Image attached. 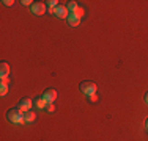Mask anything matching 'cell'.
<instances>
[{
    "mask_svg": "<svg viewBox=\"0 0 148 141\" xmlns=\"http://www.w3.org/2000/svg\"><path fill=\"white\" fill-rule=\"evenodd\" d=\"M47 8H51V9H54V8H57V6L60 5V3L57 2V0H47Z\"/></svg>",
    "mask_w": 148,
    "mask_h": 141,
    "instance_id": "12",
    "label": "cell"
},
{
    "mask_svg": "<svg viewBox=\"0 0 148 141\" xmlns=\"http://www.w3.org/2000/svg\"><path fill=\"white\" fill-rule=\"evenodd\" d=\"M0 94H2V96H6V94H8V85L6 83L0 85Z\"/></svg>",
    "mask_w": 148,
    "mask_h": 141,
    "instance_id": "13",
    "label": "cell"
},
{
    "mask_svg": "<svg viewBox=\"0 0 148 141\" xmlns=\"http://www.w3.org/2000/svg\"><path fill=\"white\" fill-rule=\"evenodd\" d=\"M6 119L13 124H24L25 122V113L19 108H10L6 111Z\"/></svg>",
    "mask_w": 148,
    "mask_h": 141,
    "instance_id": "1",
    "label": "cell"
},
{
    "mask_svg": "<svg viewBox=\"0 0 148 141\" xmlns=\"http://www.w3.org/2000/svg\"><path fill=\"white\" fill-rule=\"evenodd\" d=\"M46 110H47V111H54L55 110V107H54V104H47V107H46Z\"/></svg>",
    "mask_w": 148,
    "mask_h": 141,
    "instance_id": "17",
    "label": "cell"
},
{
    "mask_svg": "<svg viewBox=\"0 0 148 141\" xmlns=\"http://www.w3.org/2000/svg\"><path fill=\"white\" fill-rule=\"evenodd\" d=\"M35 107H36V108H46V107H47V102L40 96V97L35 99Z\"/></svg>",
    "mask_w": 148,
    "mask_h": 141,
    "instance_id": "9",
    "label": "cell"
},
{
    "mask_svg": "<svg viewBox=\"0 0 148 141\" xmlns=\"http://www.w3.org/2000/svg\"><path fill=\"white\" fill-rule=\"evenodd\" d=\"M66 8H68L69 13H74L77 8H79V5H77V2H74V0H69V2L66 3Z\"/></svg>",
    "mask_w": 148,
    "mask_h": 141,
    "instance_id": "10",
    "label": "cell"
},
{
    "mask_svg": "<svg viewBox=\"0 0 148 141\" xmlns=\"http://www.w3.org/2000/svg\"><path fill=\"white\" fill-rule=\"evenodd\" d=\"M143 99H145V104H148V93L145 94V97H143Z\"/></svg>",
    "mask_w": 148,
    "mask_h": 141,
    "instance_id": "20",
    "label": "cell"
},
{
    "mask_svg": "<svg viewBox=\"0 0 148 141\" xmlns=\"http://www.w3.org/2000/svg\"><path fill=\"white\" fill-rule=\"evenodd\" d=\"M30 9L35 16H43V14L47 11V5H46L44 2H33V5L30 6Z\"/></svg>",
    "mask_w": 148,
    "mask_h": 141,
    "instance_id": "3",
    "label": "cell"
},
{
    "mask_svg": "<svg viewBox=\"0 0 148 141\" xmlns=\"http://www.w3.org/2000/svg\"><path fill=\"white\" fill-rule=\"evenodd\" d=\"M74 14H76V16H79L80 19H82V16L85 14V9H84V8H80V6H79V8H77L76 11H74Z\"/></svg>",
    "mask_w": 148,
    "mask_h": 141,
    "instance_id": "14",
    "label": "cell"
},
{
    "mask_svg": "<svg viewBox=\"0 0 148 141\" xmlns=\"http://www.w3.org/2000/svg\"><path fill=\"white\" fill-rule=\"evenodd\" d=\"M41 97H43L47 104H52V102L57 99V91H55L54 88H47V89L43 91V96H41Z\"/></svg>",
    "mask_w": 148,
    "mask_h": 141,
    "instance_id": "4",
    "label": "cell"
},
{
    "mask_svg": "<svg viewBox=\"0 0 148 141\" xmlns=\"http://www.w3.org/2000/svg\"><path fill=\"white\" fill-rule=\"evenodd\" d=\"M66 22H68V25H71V27H77V25L80 24V17L76 16L74 13H69V16H68V19H66Z\"/></svg>",
    "mask_w": 148,
    "mask_h": 141,
    "instance_id": "7",
    "label": "cell"
},
{
    "mask_svg": "<svg viewBox=\"0 0 148 141\" xmlns=\"http://www.w3.org/2000/svg\"><path fill=\"white\" fill-rule=\"evenodd\" d=\"M3 5H5V6H11L13 5V3H14V2H13V0H3Z\"/></svg>",
    "mask_w": 148,
    "mask_h": 141,
    "instance_id": "18",
    "label": "cell"
},
{
    "mask_svg": "<svg viewBox=\"0 0 148 141\" xmlns=\"http://www.w3.org/2000/svg\"><path fill=\"white\" fill-rule=\"evenodd\" d=\"M2 83H6V85H8V83H10V79H8V77H5V79H2Z\"/></svg>",
    "mask_w": 148,
    "mask_h": 141,
    "instance_id": "19",
    "label": "cell"
},
{
    "mask_svg": "<svg viewBox=\"0 0 148 141\" xmlns=\"http://www.w3.org/2000/svg\"><path fill=\"white\" fill-rule=\"evenodd\" d=\"M145 127H147V130H148V118L145 119Z\"/></svg>",
    "mask_w": 148,
    "mask_h": 141,
    "instance_id": "21",
    "label": "cell"
},
{
    "mask_svg": "<svg viewBox=\"0 0 148 141\" xmlns=\"http://www.w3.org/2000/svg\"><path fill=\"white\" fill-rule=\"evenodd\" d=\"M79 89H80L82 94H85V96L88 97V96H91V94H96L98 86H96L95 82H82L79 85Z\"/></svg>",
    "mask_w": 148,
    "mask_h": 141,
    "instance_id": "2",
    "label": "cell"
},
{
    "mask_svg": "<svg viewBox=\"0 0 148 141\" xmlns=\"http://www.w3.org/2000/svg\"><path fill=\"white\" fill-rule=\"evenodd\" d=\"M21 3H22L24 6H32V5H33V2H32V0H22Z\"/></svg>",
    "mask_w": 148,
    "mask_h": 141,
    "instance_id": "16",
    "label": "cell"
},
{
    "mask_svg": "<svg viewBox=\"0 0 148 141\" xmlns=\"http://www.w3.org/2000/svg\"><path fill=\"white\" fill-rule=\"evenodd\" d=\"M54 16L58 17V19H68L69 11H68V8H66V5H58L57 8L54 9Z\"/></svg>",
    "mask_w": 148,
    "mask_h": 141,
    "instance_id": "6",
    "label": "cell"
},
{
    "mask_svg": "<svg viewBox=\"0 0 148 141\" xmlns=\"http://www.w3.org/2000/svg\"><path fill=\"white\" fill-rule=\"evenodd\" d=\"M98 100V94H91L88 96V102H96Z\"/></svg>",
    "mask_w": 148,
    "mask_h": 141,
    "instance_id": "15",
    "label": "cell"
},
{
    "mask_svg": "<svg viewBox=\"0 0 148 141\" xmlns=\"http://www.w3.org/2000/svg\"><path fill=\"white\" fill-rule=\"evenodd\" d=\"M32 105H33V100H32L30 97H24V99H21V100H19L17 108H19V110H22L24 113H27V111L32 110Z\"/></svg>",
    "mask_w": 148,
    "mask_h": 141,
    "instance_id": "5",
    "label": "cell"
},
{
    "mask_svg": "<svg viewBox=\"0 0 148 141\" xmlns=\"http://www.w3.org/2000/svg\"><path fill=\"white\" fill-rule=\"evenodd\" d=\"M10 75V64L6 61L0 63V79H5V77Z\"/></svg>",
    "mask_w": 148,
    "mask_h": 141,
    "instance_id": "8",
    "label": "cell"
},
{
    "mask_svg": "<svg viewBox=\"0 0 148 141\" xmlns=\"http://www.w3.org/2000/svg\"><path fill=\"white\" fill-rule=\"evenodd\" d=\"M35 119H36V115H35V113L32 111V110L25 113V122H33Z\"/></svg>",
    "mask_w": 148,
    "mask_h": 141,
    "instance_id": "11",
    "label": "cell"
}]
</instances>
